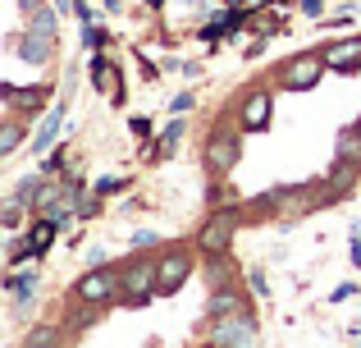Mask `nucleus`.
<instances>
[{
  "mask_svg": "<svg viewBox=\"0 0 361 348\" xmlns=\"http://www.w3.org/2000/svg\"><path fill=\"white\" fill-rule=\"evenodd\" d=\"M27 28H32V32H46V37H55V14H51L46 5L27 9Z\"/></svg>",
  "mask_w": 361,
  "mask_h": 348,
  "instance_id": "nucleus-17",
  "label": "nucleus"
},
{
  "mask_svg": "<svg viewBox=\"0 0 361 348\" xmlns=\"http://www.w3.org/2000/svg\"><path fill=\"white\" fill-rule=\"evenodd\" d=\"M183 119H174V124H165V133H160V143H156V161H169L174 156V147L183 143Z\"/></svg>",
  "mask_w": 361,
  "mask_h": 348,
  "instance_id": "nucleus-15",
  "label": "nucleus"
},
{
  "mask_svg": "<svg viewBox=\"0 0 361 348\" xmlns=\"http://www.w3.org/2000/svg\"><path fill=\"white\" fill-rule=\"evenodd\" d=\"M119 275H123V303L128 307H142L156 298V261H128Z\"/></svg>",
  "mask_w": 361,
  "mask_h": 348,
  "instance_id": "nucleus-5",
  "label": "nucleus"
},
{
  "mask_svg": "<svg viewBox=\"0 0 361 348\" xmlns=\"http://www.w3.org/2000/svg\"><path fill=\"white\" fill-rule=\"evenodd\" d=\"M353 133H357V138H361V119H357V128H353Z\"/></svg>",
  "mask_w": 361,
  "mask_h": 348,
  "instance_id": "nucleus-28",
  "label": "nucleus"
},
{
  "mask_svg": "<svg viewBox=\"0 0 361 348\" xmlns=\"http://www.w3.org/2000/svg\"><path fill=\"white\" fill-rule=\"evenodd\" d=\"M82 42H87V46H101V42H106V32H101V28H92V23H82Z\"/></svg>",
  "mask_w": 361,
  "mask_h": 348,
  "instance_id": "nucleus-22",
  "label": "nucleus"
},
{
  "mask_svg": "<svg viewBox=\"0 0 361 348\" xmlns=\"http://www.w3.org/2000/svg\"><path fill=\"white\" fill-rule=\"evenodd\" d=\"M192 101H197L192 92H178V97L169 101V110H174V115H188V110H192Z\"/></svg>",
  "mask_w": 361,
  "mask_h": 348,
  "instance_id": "nucleus-21",
  "label": "nucleus"
},
{
  "mask_svg": "<svg viewBox=\"0 0 361 348\" xmlns=\"http://www.w3.org/2000/svg\"><path fill=\"white\" fill-rule=\"evenodd\" d=\"M115 298H123V275L110 266H92L82 280H73V303L82 307H106Z\"/></svg>",
  "mask_w": 361,
  "mask_h": 348,
  "instance_id": "nucleus-1",
  "label": "nucleus"
},
{
  "mask_svg": "<svg viewBox=\"0 0 361 348\" xmlns=\"http://www.w3.org/2000/svg\"><path fill=\"white\" fill-rule=\"evenodd\" d=\"M338 161H348V165L361 161V138L357 133H343V138H338Z\"/></svg>",
  "mask_w": 361,
  "mask_h": 348,
  "instance_id": "nucleus-19",
  "label": "nucleus"
},
{
  "mask_svg": "<svg viewBox=\"0 0 361 348\" xmlns=\"http://www.w3.org/2000/svg\"><path fill=\"white\" fill-rule=\"evenodd\" d=\"M23 119H9V124H5V133H0V156H14L18 152V143H23Z\"/></svg>",
  "mask_w": 361,
  "mask_h": 348,
  "instance_id": "nucleus-16",
  "label": "nucleus"
},
{
  "mask_svg": "<svg viewBox=\"0 0 361 348\" xmlns=\"http://www.w3.org/2000/svg\"><path fill=\"white\" fill-rule=\"evenodd\" d=\"M325 64H329L334 73L361 69V42H338V46H329V51H325Z\"/></svg>",
  "mask_w": 361,
  "mask_h": 348,
  "instance_id": "nucleus-11",
  "label": "nucleus"
},
{
  "mask_svg": "<svg viewBox=\"0 0 361 348\" xmlns=\"http://www.w3.org/2000/svg\"><path fill=\"white\" fill-rule=\"evenodd\" d=\"M211 348H261V330H256L252 312L211 321Z\"/></svg>",
  "mask_w": 361,
  "mask_h": 348,
  "instance_id": "nucleus-2",
  "label": "nucleus"
},
{
  "mask_svg": "<svg viewBox=\"0 0 361 348\" xmlns=\"http://www.w3.org/2000/svg\"><path fill=\"white\" fill-rule=\"evenodd\" d=\"M238 156H243V143H238L233 128H215V133L206 138V170H211V174L224 179L233 165H238Z\"/></svg>",
  "mask_w": 361,
  "mask_h": 348,
  "instance_id": "nucleus-4",
  "label": "nucleus"
},
{
  "mask_svg": "<svg viewBox=\"0 0 361 348\" xmlns=\"http://www.w3.org/2000/svg\"><path fill=\"white\" fill-rule=\"evenodd\" d=\"M64 115H69V110H64V106H51V110H46L42 128H37V133H32V152H46V147H51L55 138H60V128H64Z\"/></svg>",
  "mask_w": 361,
  "mask_h": 348,
  "instance_id": "nucleus-12",
  "label": "nucleus"
},
{
  "mask_svg": "<svg viewBox=\"0 0 361 348\" xmlns=\"http://www.w3.org/2000/svg\"><path fill=\"white\" fill-rule=\"evenodd\" d=\"M192 275V252L183 248H169L156 257V294H178Z\"/></svg>",
  "mask_w": 361,
  "mask_h": 348,
  "instance_id": "nucleus-3",
  "label": "nucleus"
},
{
  "mask_svg": "<svg viewBox=\"0 0 361 348\" xmlns=\"http://www.w3.org/2000/svg\"><path fill=\"white\" fill-rule=\"evenodd\" d=\"M348 252H353V266H361V234H353V248Z\"/></svg>",
  "mask_w": 361,
  "mask_h": 348,
  "instance_id": "nucleus-26",
  "label": "nucleus"
},
{
  "mask_svg": "<svg viewBox=\"0 0 361 348\" xmlns=\"http://www.w3.org/2000/svg\"><path fill=\"white\" fill-rule=\"evenodd\" d=\"M233 234H238V215L224 211V215H215V220H206V229H202V239H197V243H202V252L220 257V252H229Z\"/></svg>",
  "mask_w": 361,
  "mask_h": 348,
  "instance_id": "nucleus-8",
  "label": "nucleus"
},
{
  "mask_svg": "<svg viewBox=\"0 0 361 348\" xmlns=\"http://www.w3.org/2000/svg\"><path fill=\"white\" fill-rule=\"evenodd\" d=\"M92 78H97L101 92H115V101H119V73H115V64H110L106 55H97V60H92Z\"/></svg>",
  "mask_w": 361,
  "mask_h": 348,
  "instance_id": "nucleus-14",
  "label": "nucleus"
},
{
  "mask_svg": "<svg viewBox=\"0 0 361 348\" xmlns=\"http://www.w3.org/2000/svg\"><path fill=\"white\" fill-rule=\"evenodd\" d=\"M247 289H252V294H270V284H265V270H247Z\"/></svg>",
  "mask_w": 361,
  "mask_h": 348,
  "instance_id": "nucleus-20",
  "label": "nucleus"
},
{
  "mask_svg": "<svg viewBox=\"0 0 361 348\" xmlns=\"http://www.w3.org/2000/svg\"><path fill=\"white\" fill-rule=\"evenodd\" d=\"M37 289H42V266H14L5 275V294L14 298V312L27 316L37 303Z\"/></svg>",
  "mask_w": 361,
  "mask_h": 348,
  "instance_id": "nucleus-6",
  "label": "nucleus"
},
{
  "mask_svg": "<svg viewBox=\"0 0 361 348\" xmlns=\"http://www.w3.org/2000/svg\"><path fill=\"white\" fill-rule=\"evenodd\" d=\"M325 69H329L325 55L307 51V55H298V60L283 64V83H288L293 92H307V88H316V83H320V73H325Z\"/></svg>",
  "mask_w": 361,
  "mask_h": 348,
  "instance_id": "nucleus-7",
  "label": "nucleus"
},
{
  "mask_svg": "<svg viewBox=\"0 0 361 348\" xmlns=\"http://www.w3.org/2000/svg\"><path fill=\"white\" fill-rule=\"evenodd\" d=\"M18 5H23V14H27V9H37V5H46V0H18Z\"/></svg>",
  "mask_w": 361,
  "mask_h": 348,
  "instance_id": "nucleus-27",
  "label": "nucleus"
},
{
  "mask_svg": "<svg viewBox=\"0 0 361 348\" xmlns=\"http://www.w3.org/2000/svg\"><path fill=\"white\" fill-rule=\"evenodd\" d=\"M9 46L18 51V60H27V64H46V60H51V51H55V37L23 28L18 37H9Z\"/></svg>",
  "mask_w": 361,
  "mask_h": 348,
  "instance_id": "nucleus-10",
  "label": "nucleus"
},
{
  "mask_svg": "<svg viewBox=\"0 0 361 348\" xmlns=\"http://www.w3.org/2000/svg\"><path fill=\"white\" fill-rule=\"evenodd\" d=\"M55 340H60V330H55V325H37V330L23 340V348H55Z\"/></svg>",
  "mask_w": 361,
  "mask_h": 348,
  "instance_id": "nucleus-18",
  "label": "nucleus"
},
{
  "mask_svg": "<svg viewBox=\"0 0 361 348\" xmlns=\"http://www.w3.org/2000/svg\"><path fill=\"white\" fill-rule=\"evenodd\" d=\"M270 110H274V97L270 92H252L238 110V128L243 133H265L270 128Z\"/></svg>",
  "mask_w": 361,
  "mask_h": 348,
  "instance_id": "nucleus-9",
  "label": "nucleus"
},
{
  "mask_svg": "<svg viewBox=\"0 0 361 348\" xmlns=\"http://www.w3.org/2000/svg\"><path fill=\"white\" fill-rule=\"evenodd\" d=\"M128 124H133V133H137V138H147V133H151V124H147L142 115H137V119H128Z\"/></svg>",
  "mask_w": 361,
  "mask_h": 348,
  "instance_id": "nucleus-25",
  "label": "nucleus"
},
{
  "mask_svg": "<svg viewBox=\"0 0 361 348\" xmlns=\"http://www.w3.org/2000/svg\"><path fill=\"white\" fill-rule=\"evenodd\" d=\"M320 9H325V0H302V14H311V18H316Z\"/></svg>",
  "mask_w": 361,
  "mask_h": 348,
  "instance_id": "nucleus-24",
  "label": "nucleus"
},
{
  "mask_svg": "<svg viewBox=\"0 0 361 348\" xmlns=\"http://www.w3.org/2000/svg\"><path fill=\"white\" fill-rule=\"evenodd\" d=\"M206 312H211V321H220V316H238V312H247V298L233 294V289H224V294H215L211 303H206Z\"/></svg>",
  "mask_w": 361,
  "mask_h": 348,
  "instance_id": "nucleus-13",
  "label": "nucleus"
},
{
  "mask_svg": "<svg viewBox=\"0 0 361 348\" xmlns=\"http://www.w3.org/2000/svg\"><path fill=\"white\" fill-rule=\"evenodd\" d=\"M133 248H156V234H151V229H142V234H133Z\"/></svg>",
  "mask_w": 361,
  "mask_h": 348,
  "instance_id": "nucleus-23",
  "label": "nucleus"
}]
</instances>
